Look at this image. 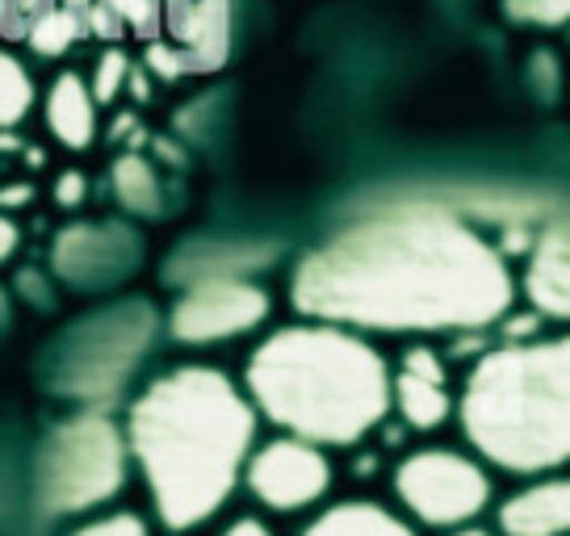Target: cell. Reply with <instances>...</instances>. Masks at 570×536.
<instances>
[{
	"label": "cell",
	"instance_id": "cell-10",
	"mask_svg": "<svg viewBox=\"0 0 570 536\" xmlns=\"http://www.w3.org/2000/svg\"><path fill=\"white\" fill-rule=\"evenodd\" d=\"M142 265V239L126 222H71L55 235L51 268L63 286L80 294H101L126 281Z\"/></svg>",
	"mask_w": 570,
	"mask_h": 536
},
{
	"label": "cell",
	"instance_id": "cell-11",
	"mask_svg": "<svg viewBox=\"0 0 570 536\" xmlns=\"http://www.w3.org/2000/svg\"><path fill=\"white\" fill-rule=\"evenodd\" d=\"M394 411L415 431L445 428V419L458 411V398L449 390L445 357L432 344H411L399 369H394Z\"/></svg>",
	"mask_w": 570,
	"mask_h": 536
},
{
	"label": "cell",
	"instance_id": "cell-5",
	"mask_svg": "<svg viewBox=\"0 0 570 536\" xmlns=\"http://www.w3.org/2000/svg\"><path fill=\"white\" fill-rule=\"evenodd\" d=\"M135 469L126 428L106 407H80L59 419L38 448L35 503L42 516H89L126 490Z\"/></svg>",
	"mask_w": 570,
	"mask_h": 536
},
{
	"label": "cell",
	"instance_id": "cell-21",
	"mask_svg": "<svg viewBox=\"0 0 570 536\" xmlns=\"http://www.w3.org/2000/svg\"><path fill=\"white\" fill-rule=\"evenodd\" d=\"M130 76H135V68H130V54L122 51V47H106V51L97 54V63H92V97L101 101V106H114L118 101V92L130 85Z\"/></svg>",
	"mask_w": 570,
	"mask_h": 536
},
{
	"label": "cell",
	"instance_id": "cell-25",
	"mask_svg": "<svg viewBox=\"0 0 570 536\" xmlns=\"http://www.w3.org/2000/svg\"><path fill=\"white\" fill-rule=\"evenodd\" d=\"M51 197L59 210H80V206L89 201V177H85L80 168H63V172L55 177Z\"/></svg>",
	"mask_w": 570,
	"mask_h": 536
},
{
	"label": "cell",
	"instance_id": "cell-12",
	"mask_svg": "<svg viewBox=\"0 0 570 536\" xmlns=\"http://www.w3.org/2000/svg\"><path fill=\"white\" fill-rule=\"evenodd\" d=\"M524 298L537 319L570 322V222H550L524 256Z\"/></svg>",
	"mask_w": 570,
	"mask_h": 536
},
{
	"label": "cell",
	"instance_id": "cell-2",
	"mask_svg": "<svg viewBox=\"0 0 570 536\" xmlns=\"http://www.w3.org/2000/svg\"><path fill=\"white\" fill-rule=\"evenodd\" d=\"M261 411L218 365H173L126 407V440L168 533L210 524L244 486Z\"/></svg>",
	"mask_w": 570,
	"mask_h": 536
},
{
	"label": "cell",
	"instance_id": "cell-27",
	"mask_svg": "<svg viewBox=\"0 0 570 536\" xmlns=\"http://www.w3.org/2000/svg\"><path fill=\"white\" fill-rule=\"evenodd\" d=\"M218 536H273V528H268L261 516H239V519H232Z\"/></svg>",
	"mask_w": 570,
	"mask_h": 536
},
{
	"label": "cell",
	"instance_id": "cell-20",
	"mask_svg": "<svg viewBox=\"0 0 570 536\" xmlns=\"http://www.w3.org/2000/svg\"><path fill=\"white\" fill-rule=\"evenodd\" d=\"M503 18L529 30H570V0H499Z\"/></svg>",
	"mask_w": 570,
	"mask_h": 536
},
{
	"label": "cell",
	"instance_id": "cell-14",
	"mask_svg": "<svg viewBox=\"0 0 570 536\" xmlns=\"http://www.w3.org/2000/svg\"><path fill=\"white\" fill-rule=\"evenodd\" d=\"M101 101L92 97V85L80 72H59L42 92V122L51 139L68 151H89L101 126Z\"/></svg>",
	"mask_w": 570,
	"mask_h": 536
},
{
	"label": "cell",
	"instance_id": "cell-6",
	"mask_svg": "<svg viewBox=\"0 0 570 536\" xmlns=\"http://www.w3.org/2000/svg\"><path fill=\"white\" fill-rule=\"evenodd\" d=\"M156 331L160 319L142 298L97 310L76 322L68 340L59 344L51 386L76 398L80 407H109L130 386V377L139 374Z\"/></svg>",
	"mask_w": 570,
	"mask_h": 536
},
{
	"label": "cell",
	"instance_id": "cell-26",
	"mask_svg": "<svg viewBox=\"0 0 570 536\" xmlns=\"http://www.w3.org/2000/svg\"><path fill=\"white\" fill-rule=\"evenodd\" d=\"M21 248V227L9 215H0V268L9 265Z\"/></svg>",
	"mask_w": 570,
	"mask_h": 536
},
{
	"label": "cell",
	"instance_id": "cell-13",
	"mask_svg": "<svg viewBox=\"0 0 570 536\" xmlns=\"http://www.w3.org/2000/svg\"><path fill=\"white\" fill-rule=\"evenodd\" d=\"M503 536H570V474H541L499 503Z\"/></svg>",
	"mask_w": 570,
	"mask_h": 536
},
{
	"label": "cell",
	"instance_id": "cell-18",
	"mask_svg": "<svg viewBox=\"0 0 570 536\" xmlns=\"http://www.w3.org/2000/svg\"><path fill=\"white\" fill-rule=\"evenodd\" d=\"M35 106H38V89L30 68L13 51L0 47V135L4 130H18L30 118Z\"/></svg>",
	"mask_w": 570,
	"mask_h": 536
},
{
	"label": "cell",
	"instance_id": "cell-3",
	"mask_svg": "<svg viewBox=\"0 0 570 536\" xmlns=\"http://www.w3.org/2000/svg\"><path fill=\"white\" fill-rule=\"evenodd\" d=\"M244 390L261 419L323 448L361 445L394 411V369L377 344L320 319L268 331L244 365Z\"/></svg>",
	"mask_w": 570,
	"mask_h": 536
},
{
	"label": "cell",
	"instance_id": "cell-9",
	"mask_svg": "<svg viewBox=\"0 0 570 536\" xmlns=\"http://www.w3.org/2000/svg\"><path fill=\"white\" fill-rule=\"evenodd\" d=\"M336 483L332 457L323 445H311L303 436H273L265 445H256L244 486L265 512L277 516H298L327 499V490Z\"/></svg>",
	"mask_w": 570,
	"mask_h": 536
},
{
	"label": "cell",
	"instance_id": "cell-22",
	"mask_svg": "<svg viewBox=\"0 0 570 536\" xmlns=\"http://www.w3.org/2000/svg\"><path fill=\"white\" fill-rule=\"evenodd\" d=\"M68 536H151V524L135 507H114V512L80 519Z\"/></svg>",
	"mask_w": 570,
	"mask_h": 536
},
{
	"label": "cell",
	"instance_id": "cell-7",
	"mask_svg": "<svg viewBox=\"0 0 570 536\" xmlns=\"http://www.w3.org/2000/svg\"><path fill=\"white\" fill-rule=\"evenodd\" d=\"M394 499L424 528H465L491 507L495 483L482 457L458 448H415L394 465Z\"/></svg>",
	"mask_w": 570,
	"mask_h": 536
},
{
	"label": "cell",
	"instance_id": "cell-23",
	"mask_svg": "<svg viewBox=\"0 0 570 536\" xmlns=\"http://www.w3.org/2000/svg\"><path fill=\"white\" fill-rule=\"evenodd\" d=\"M97 9L106 13V18H118V26H135L142 34H151L156 30V21L168 13V4L164 0H97Z\"/></svg>",
	"mask_w": 570,
	"mask_h": 536
},
{
	"label": "cell",
	"instance_id": "cell-30",
	"mask_svg": "<svg viewBox=\"0 0 570 536\" xmlns=\"http://www.w3.org/2000/svg\"><path fill=\"white\" fill-rule=\"evenodd\" d=\"M449 536H495V533H487V528H479V524H465V528H453Z\"/></svg>",
	"mask_w": 570,
	"mask_h": 536
},
{
	"label": "cell",
	"instance_id": "cell-29",
	"mask_svg": "<svg viewBox=\"0 0 570 536\" xmlns=\"http://www.w3.org/2000/svg\"><path fill=\"white\" fill-rule=\"evenodd\" d=\"M9 319H13V302H9V294L0 289V336L9 331Z\"/></svg>",
	"mask_w": 570,
	"mask_h": 536
},
{
	"label": "cell",
	"instance_id": "cell-4",
	"mask_svg": "<svg viewBox=\"0 0 570 536\" xmlns=\"http://www.w3.org/2000/svg\"><path fill=\"white\" fill-rule=\"evenodd\" d=\"M458 424L487 465L541 478L570 465V336L508 340L470 365Z\"/></svg>",
	"mask_w": 570,
	"mask_h": 536
},
{
	"label": "cell",
	"instance_id": "cell-15",
	"mask_svg": "<svg viewBox=\"0 0 570 536\" xmlns=\"http://www.w3.org/2000/svg\"><path fill=\"white\" fill-rule=\"evenodd\" d=\"M168 4V26L180 38V51L189 59V68L206 72L218 68L227 42H232V0H164Z\"/></svg>",
	"mask_w": 570,
	"mask_h": 536
},
{
	"label": "cell",
	"instance_id": "cell-8",
	"mask_svg": "<svg viewBox=\"0 0 570 536\" xmlns=\"http://www.w3.org/2000/svg\"><path fill=\"white\" fill-rule=\"evenodd\" d=\"M273 315V298L252 277H206L177 294L168 306V336L189 348H210L261 331Z\"/></svg>",
	"mask_w": 570,
	"mask_h": 536
},
{
	"label": "cell",
	"instance_id": "cell-28",
	"mask_svg": "<svg viewBox=\"0 0 570 536\" xmlns=\"http://www.w3.org/2000/svg\"><path fill=\"white\" fill-rule=\"evenodd\" d=\"M35 197L30 185H13V189H0V206H26Z\"/></svg>",
	"mask_w": 570,
	"mask_h": 536
},
{
	"label": "cell",
	"instance_id": "cell-1",
	"mask_svg": "<svg viewBox=\"0 0 570 536\" xmlns=\"http://www.w3.org/2000/svg\"><path fill=\"white\" fill-rule=\"evenodd\" d=\"M289 302L303 319L361 336L479 331L517 302L512 268L474 227L407 206L356 218L294 265Z\"/></svg>",
	"mask_w": 570,
	"mask_h": 536
},
{
	"label": "cell",
	"instance_id": "cell-19",
	"mask_svg": "<svg viewBox=\"0 0 570 536\" xmlns=\"http://www.w3.org/2000/svg\"><path fill=\"white\" fill-rule=\"evenodd\" d=\"M85 13L80 9H71V4H51L42 18H38V26L30 30V47H35V54H42V59H55V54H68L80 38H85Z\"/></svg>",
	"mask_w": 570,
	"mask_h": 536
},
{
	"label": "cell",
	"instance_id": "cell-24",
	"mask_svg": "<svg viewBox=\"0 0 570 536\" xmlns=\"http://www.w3.org/2000/svg\"><path fill=\"white\" fill-rule=\"evenodd\" d=\"M59 4V0H0V34L4 38H30L38 18Z\"/></svg>",
	"mask_w": 570,
	"mask_h": 536
},
{
	"label": "cell",
	"instance_id": "cell-17",
	"mask_svg": "<svg viewBox=\"0 0 570 536\" xmlns=\"http://www.w3.org/2000/svg\"><path fill=\"white\" fill-rule=\"evenodd\" d=\"M109 189L114 201L122 206L130 218H156L164 215V185L151 160H142L139 151H126L109 168Z\"/></svg>",
	"mask_w": 570,
	"mask_h": 536
},
{
	"label": "cell",
	"instance_id": "cell-16",
	"mask_svg": "<svg viewBox=\"0 0 570 536\" xmlns=\"http://www.w3.org/2000/svg\"><path fill=\"white\" fill-rule=\"evenodd\" d=\"M303 536H420L411 519L391 512L377 499H340L327 503L320 516L303 528Z\"/></svg>",
	"mask_w": 570,
	"mask_h": 536
}]
</instances>
